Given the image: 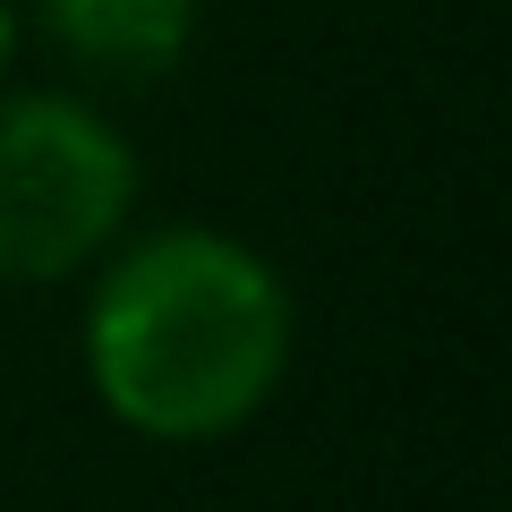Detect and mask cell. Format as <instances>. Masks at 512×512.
I'll return each mask as SVG.
<instances>
[{
    "instance_id": "3957f363",
    "label": "cell",
    "mask_w": 512,
    "mask_h": 512,
    "mask_svg": "<svg viewBox=\"0 0 512 512\" xmlns=\"http://www.w3.org/2000/svg\"><path fill=\"white\" fill-rule=\"evenodd\" d=\"M43 26L103 77H163L197 35V0H43Z\"/></svg>"
},
{
    "instance_id": "7a4b0ae2",
    "label": "cell",
    "mask_w": 512,
    "mask_h": 512,
    "mask_svg": "<svg viewBox=\"0 0 512 512\" xmlns=\"http://www.w3.org/2000/svg\"><path fill=\"white\" fill-rule=\"evenodd\" d=\"M137 197L120 128L69 94L0 103V282L77 274Z\"/></svg>"
},
{
    "instance_id": "277c9868",
    "label": "cell",
    "mask_w": 512,
    "mask_h": 512,
    "mask_svg": "<svg viewBox=\"0 0 512 512\" xmlns=\"http://www.w3.org/2000/svg\"><path fill=\"white\" fill-rule=\"evenodd\" d=\"M9 43H18V18H9V0H0V69H9Z\"/></svg>"
},
{
    "instance_id": "6da1fadb",
    "label": "cell",
    "mask_w": 512,
    "mask_h": 512,
    "mask_svg": "<svg viewBox=\"0 0 512 512\" xmlns=\"http://www.w3.org/2000/svg\"><path fill=\"white\" fill-rule=\"evenodd\" d=\"M291 367V291L222 231H154L86 308V376L120 427L214 444L274 402Z\"/></svg>"
}]
</instances>
